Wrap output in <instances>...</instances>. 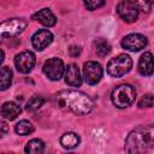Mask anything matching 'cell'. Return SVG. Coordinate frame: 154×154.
Masks as SVG:
<instances>
[{
  "label": "cell",
  "instance_id": "cell-1",
  "mask_svg": "<svg viewBox=\"0 0 154 154\" xmlns=\"http://www.w3.org/2000/svg\"><path fill=\"white\" fill-rule=\"evenodd\" d=\"M58 106L77 116H85L93 109L91 99L78 90H63L57 95Z\"/></svg>",
  "mask_w": 154,
  "mask_h": 154
},
{
  "label": "cell",
  "instance_id": "cell-2",
  "mask_svg": "<svg viewBox=\"0 0 154 154\" xmlns=\"http://www.w3.org/2000/svg\"><path fill=\"white\" fill-rule=\"evenodd\" d=\"M154 129L153 125L138 128L131 131L125 140V152L128 153H144L153 148Z\"/></svg>",
  "mask_w": 154,
  "mask_h": 154
},
{
  "label": "cell",
  "instance_id": "cell-3",
  "mask_svg": "<svg viewBox=\"0 0 154 154\" xmlns=\"http://www.w3.org/2000/svg\"><path fill=\"white\" fill-rule=\"evenodd\" d=\"M136 99V90L130 84H120L112 90L111 100L118 108H126Z\"/></svg>",
  "mask_w": 154,
  "mask_h": 154
},
{
  "label": "cell",
  "instance_id": "cell-4",
  "mask_svg": "<svg viewBox=\"0 0 154 154\" xmlns=\"http://www.w3.org/2000/svg\"><path fill=\"white\" fill-rule=\"evenodd\" d=\"M132 67V60L128 54H119L107 64V72L112 77H122Z\"/></svg>",
  "mask_w": 154,
  "mask_h": 154
},
{
  "label": "cell",
  "instance_id": "cell-5",
  "mask_svg": "<svg viewBox=\"0 0 154 154\" xmlns=\"http://www.w3.org/2000/svg\"><path fill=\"white\" fill-rule=\"evenodd\" d=\"M26 25L28 23L23 18H11L1 22L0 23V42L5 38L20 34L26 28Z\"/></svg>",
  "mask_w": 154,
  "mask_h": 154
},
{
  "label": "cell",
  "instance_id": "cell-6",
  "mask_svg": "<svg viewBox=\"0 0 154 154\" xmlns=\"http://www.w3.org/2000/svg\"><path fill=\"white\" fill-rule=\"evenodd\" d=\"M119 17L126 23H134L138 17V7L132 0H122L117 6Z\"/></svg>",
  "mask_w": 154,
  "mask_h": 154
},
{
  "label": "cell",
  "instance_id": "cell-7",
  "mask_svg": "<svg viewBox=\"0 0 154 154\" xmlns=\"http://www.w3.org/2000/svg\"><path fill=\"white\" fill-rule=\"evenodd\" d=\"M65 71V66L61 59L59 58H51L43 64V73L51 81H59Z\"/></svg>",
  "mask_w": 154,
  "mask_h": 154
},
{
  "label": "cell",
  "instance_id": "cell-8",
  "mask_svg": "<svg viewBox=\"0 0 154 154\" xmlns=\"http://www.w3.org/2000/svg\"><path fill=\"white\" fill-rule=\"evenodd\" d=\"M102 67L96 61H87L83 66V77L88 84H97L102 78Z\"/></svg>",
  "mask_w": 154,
  "mask_h": 154
},
{
  "label": "cell",
  "instance_id": "cell-9",
  "mask_svg": "<svg viewBox=\"0 0 154 154\" xmlns=\"http://www.w3.org/2000/svg\"><path fill=\"white\" fill-rule=\"evenodd\" d=\"M35 63H36L35 54L30 51H23L19 54H17L14 58L16 69L20 73H29L32 70Z\"/></svg>",
  "mask_w": 154,
  "mask_h": 154
},
{
  "label": "cell",
  "instance_id": "cell-10",
  "mask_svg": "<svg viewBox=\"0 0 154 154\" xmlns=\"http://www.w3.org/2000/svg\"><path fill=\"white\" fill-rule=\"evenodd\" d=\"M147 37L142 34H129L122 40V47L131 52H138L147 46Z\"/></svg>",
  "mask_w": 154,
  "mask_h": 154
},
{
  "label": "cell",
  "instance_id": "cell-11",
  "mask_svg": "<svg viewBox=\"0 0 154 154\" xmlns=\"http://www.w3.org/2000/svg\"><path fill=\"white\" fill-rule=\"evenodd\" d=\"M52 41H53V34L48 29H41L36 31L31 37L32 47L36 51H43L52 43Z\"/></svg>",
  "mask_w": 154,
  "mask_h": 154
},
{
  "label": "cell",
  "instance_id": "cell-12",
  "mask_svg": "<svg viewBox=\"0 0 154 154\" xmlns=\"http://www.w3.org/2000/svg\"><path fill=\"white\" fill-rule=\"evenodd\" d=\"M65 82L71 87H79L82 84V76L78 66L76 64H69L64 71Z\"/></svg>",
  "mask_w": 154,
  "mask_h": 154
},
{
  "label": "cell",
  "instance_id": "cell-13",
  "mask_svg": "<svg viewBox=\"0 0 154 154\" xmlns=\"http://www.w3.org/2000/svg\"><path fill=\"white\" fill-rule=\"evenodd\" d=\"M32 19L37 20L38 23H41L45 26H54L57 23V18L53 14V12L49 8H42L40 11H37L36 13L32 14Z\"/></svg>",
  "mask_w": 154,
  "mask_h": 154
},
{
  "label": "cell",
  "instance_id": "cell-14",
  "mask_svg": "<svg viewBox=\"0 0 154 154\" xmlns=\"http://www.w3.org/2000/svg\"><path fill=\"white\" fill-rule=\"evenodd\" d=\"M19 113H20V107L16 102H12V101L4 102L1 108H0L1 117L5 119H8V120L16 119L19 116Z\"/></svg>",
  "mask_w": 154,
  "mask_h": 154
},
{
  "label": "cell",
  "instance_id": "cell-15",
  "mask_svg": "<svg viewBox=\"0 0 154 154\" xmlns=\"http://www.w3.org/2000/svg\"><path fill=\"white\" fill-rule=\"evenodd\" d=\"M138 71L142 76L153 75V55L150 52H146L141 55L138 61Z\"/></svg>",
  "mask_w": 154,
  "mask_h": 154
},
{
  "label": "cell",
  "instance_id": "cell-16",
  "mask_svg": "<svg viewBox=\"0 0 154 154\" xmlns=\"http://www.w3.org/2000/svg\"><path fill=\"white\" fill-rule=\"evenodd\" d=\"M81 142V138L75 132H66L60 137V144L65 149H73L76 148Z\"/></svg>",
  "mask_w": 154,
  "mask_h": 154
},
{
  "label": "cell",
  "instance_id": "cell-17",
  "mask_svg": "<svg viewBox=\"0 0 154 154\" xmlns=\"http://www.w3.org/2000/svg\"><path fill=\"white\" fill-rule=\"evenodd\" d=\"M12 70L7 66L0 67V91H4L6 89L10 88L11 83H12Z\"/></svg>",
  "mask_w": 154,
  "mask_h": 154
},
{
  "label": "cell",
  "instance_id": "cell-18",
  "mask_svg": "<svg viewBox=\"0 0 154 154\" xmlns=\"http://www.w3.org/2000/svg\"><path fill=\"white\" fill-rule=\"evenodd\" d=\"M25 153H30V154H37V153H42L45 150V143L40 138H34L30 140L26 146H25Z\"/></svg>",
  "mask_w": 154,
  "mask_h": 154
},
{
  "label": "cell",
  "instance_id": "cell-19",
  "mask_svg": "<svg viewBox=\"0 0 154 154\" xmlns=\"http://www.w3.org/2000/svg\"><path fill=\"white\" fill-rule=\"evenodd\" d=\"M95 51H96V54L99 57L103 58V57H106V55L109 54V52H111V45L105 38H97L95 41Z\"/></svg>",
  "mask_w": 154,
  "mask_h": 154
},
{
  "label": "cell",
  "instance_id": "cell-20",
  "mask_svg": "<svg viewBox=\"0 0 154 154\" xmlns=\"http://www.w3.org/2000/svg\"><path fill=\"white\" fill-rule=\"evenodd\" d=\"M14 131H16L18 135H20V136L30 135V134L34 131V125H32L29 120L23 119V120L18 122V123L16 124V126H14Z\"/></svg>",
  "mask_w": 154,
  "mask_h": 154
},
{
  "label": "cell",
  "instance_id": "cell-21",
  "mask_svg": "<svg viewBox=\"0 0 154 154\" xmlns=\"http://www.w3.org/2000/svg\"><path fill=\"white\" fill-rule=\"evenodd\" d=\"M45 103V97L41 95H32L26 102V111H36Z\"/></svg>",
  "mask_w": 154,
  "mask_h": 154
},
{
  "label": "cell",
  "instance_id": "cell-22",
  "mask_svg": "<svg viewBox=\"0 0 154 154\" xmlns=\"http://www.w3.org/2000/svg\"><path fill=\"white\" fill-rule=\"evenodd\" d=\"M105 2H106V0H83L84 6L89 11H95V10L102 7L105 5Z\"/></svg>",
  "mask_w": 154,
  "mask_h": 154
},
{
  "label": "cell",
  "instance_id": "cell-23",
  "mask_svg": "<svg viewBox=\"0 0 154 154\" xmlns=\"http://www.w3.org/2000/svg\"><path fill=\"white\" fill-rule=\"evenodd\" d=\"M134 2L138 7V10H142L144 12H149L152 10L153 0H134Z\"/></svg>",
  "mask_w": 154,
  "mask_h": 154
},
{
  "label": "cell",
  "instance_id": "cell-24",
  "mask_svg": "<svg viewBox=\"0 0 154 154\" xmlns=\"http://www.w3.org/2000/svg\"><path fill=\"white\" fill-rule=\"evenodd\" d=\"M153 106V95L152 94H146L142 96V99L138 102V107L140 108H144V107H152Z\"/></svg>",
  "mask_w": 154,
  "mask_h": 154
},
{
  "label": "cell",
  "instance_id": "cell-25",
  "mask_svg": "<svg viewBox=\"0 0 154 154\" xmlns=\"http://www.w3.org/2000/svg\"><path fill=\"white\" fill-rule=\"evenodd\" d=\"M8 132V125L5 122H0V137H4Z\"/></svg>",
  "mask_w": 154,
  "mask_h": 154
},
{
  "label": "cell",
  "instance_id": "cell-26",
  "mask_svg": "<svg viewBox=\"0 0 154 154\" xmlns=\"http://www.w3.org/2000/svg\"><path fill=\"white\" fill-rule=\"evenodd\" d=\"M69 53H70L71 57H77L81 53V48L79 47H76V46H71L69 48Z\"/></svg>",
  "mask_w": 154,
  "mask_h": 154
},
{
  "label": "cell",
  "instance_id": "cell-27",
  "mask_svg": "<svg viewBox=\"0 0 154 154\" xmlns=\"http://www.w3.org/2000/svg\"><path fill=\"white\" fill-rule=\"evenodd\" d=\"M4 59H5V53H4V51H1V49H0V65L2 64Z\"/></svg>",
  "mask_w": 154,
  "mask_h": 154
}]
</instances>
